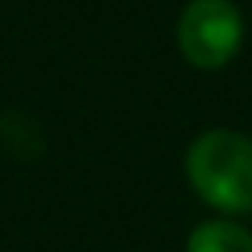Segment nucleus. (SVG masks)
Masks as SVG:
<instances>
[{"mask_svg": "<svg viewBox=\"0 0 252 252\" xmlns=\"http://www.w3.org/2000/svg\"><path fill=\"white\" fill-rule=\"evenodd\" d=\"M190 190L221 218L252 211V138L235 128L200 131L183 156Z\"/></svg>", "mask_w": 252, "mask_h": 252, "instance_id": "nucleus-1", "label": "nucleus"}, {"mask_svg": "<svg viewBox=\"0 0 252 252\" xmlns=\"http://www.w3.org/2000/svg\"><path fill=\"white\" fill-rule=\"evenodd\" d=\"M245 42V18L231 0H190L176 18V49L200 69H224Z\"/></svg>", "mask_w": 252, "mask_h": 252, "instance_id": "nucleus-2", "label": "nucleus"}, {"mask_svg": "<svg viewBox=\"0 0 252 252\" xmlns=\"http://www.w3.org/2000/svg\"><path fill=\"white\" fill-rule=\"evenodd\" d=\"M187 252H252V231L231 218H211L187 235Z\"/></svg>", "mask_w": 252, "mask_h": 252, "instance_id": "nucleus-3", "label": "nucleus"}]
</instances>
